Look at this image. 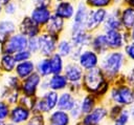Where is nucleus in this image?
Wrapping results in <instances>:
<instances>
[{"label": "nucleus", "instance_id": "nucleus-1", "mask_svg": "<svg viewBox=\"0 0 134 125\" xmlns=\"http://www.w3.org/2000/svg\"><path fill=\"white\" fill-rule=\"evenodd\" d=\"M112 83L108 81L99 67L84 71L82 79V87L86 93L93 95L98 101L108 96Z\"/></svg>", "mask_w": 134, "mask_h": 125}, {"label": "nucleus", "instance_id": "nucleus-2", "mask_svg": "<svg viewBox=\"0 0 134 125\" xmlns=\"http://www.w3.org/2000/svg\"><path fill=\"white\" fill-rule=\"evenodd\" d=\"M126 57L122 50H109L99 58L98 67L106 79L113 83L122 72L126 66Z\"/></svg>", "mask_w": 134, "mask_h": 125}, {"label": "nucleus", "instance_id": "nucleus-3", "mask_svg": "<svg viewBox=\"0 0 134 125\" xmlns=\"http://www.w3.org/2000/svg\"><path fill=\"white\" fill-rule=\"evenodd\" d=\"M107 99L110 104H116L126 108H129L134 104L133 88L126 84L122 74L112 83Z\"/></svg>", "mask_w": 134, "mask_h": 125}, {"label": "nucleus", "instance_id": "nucleus-4", "mask_svg": "<svg viewBox=\"0 0 134 125\" xmlns=\"http://www.w3.org/2000/svg\"><path fill=\"white\" fill-rule=\"evenodd\" d=\"M59 93L52 90H46L43 91V95L40 98H36L35 104L31 108V110L35 113H49L52 110L57 109Z\"/></svg>", "mask_w": 134, "mask_h": 125}, {"label": "nucleus", "instance_id": "nucleus-5", "mask_svg": "<svg viewBox=\"0 0 134 125\" xmlns=\"http://www.w3.org/2000/svg\"><path fill=\"white\" fill-rule=\"evenodd\" d=\"M108 15V9L106 8H89L88 17L86 21V30L94 34L100 29L103 23L105 22Z\"/></svg>", "mask_w": 134, "mask_h": 125}, {"label": "nucleus", "instance_id": "nucleus-6", "mask_svg": "<svg viewBox=\"0 0 134 125\" xmlns=\"http://www.w3.org/2000/svg\"><path fill=\"white\" fill-rule=\"evenodd\" d=\"M88 12L89 8L87 7V5L83 1H80L75 6V12L72 17V23L70 25V34L86 30V21L88 17Z\"/></svg>", "mask_w": 134, "mask_h": 125}, {"label": "nucleus", "instance_id": "nucleus-7", "mask_svg": "<svg viewBox=\"0 0 134 125\" xmlns=\"http://www.w3.org/2000/svg\"><path fill=\"white\" fill-rule=\"evenodd\" d=\"M108 119V106L105 104H97L95 108L81 119L83 125H100Z\"/></svg>", "mask_w": 134, "mask_h": 125}, {"label": "nucleus", "instance_id": "nucleus-8", "mask_svg": "<svg viewBox=\"0 0 134 125\" xmlns=\"http://www.w3.org/2000/svg\"><path fill=\"white\" fill-rule=\"evenodd\" d=\"M120 9L121 6L119 5H113L108 9L107 18L100 27L103 33L109 30H122L120 22Z\"/></svg>", "mask_w": 134, "mask_h": 125}, {"label": "nucleus", "instance_id": "nucleus-9", "mask_svg": "<svg viewBox=\"0 0 134 125\" xmlns=\"http://www.w3.org/2000/svg\"><path fill=\"white\" fill-rule=\"evenodd\" d=\"M59 37L52 36L47 33L40 34L39 36V53L43 58H49L57 51Z\"/></svg>", "mask_w": 134, "mask_h": 125}, {"label": "nucleus", "instance_id": "nucleus-10", "mask_svg": "<svg viewBox=\"0 0 134 125\" xmlns=\"http://www.w3.org/2000/svg\"><path fill=\"white\" fill-rule=\"evenodd\" d=\"M99 56L94 53L91 48H85L82 50V53L80 54L76 63L80 65V67L84 70V71H88L91 70L93 68L98 67L99 64Z\"/></svg>", "mask_w": 134, "mask_h": 125}, {"label": "nucleus", "instance_id": "nucleus-11", "mask_svg": "<svg viewBox=\"0 0 134 125\" xmlns=\"http://www.w3.org/2000/svg\"><path fill=\"white\" fill-rule=\"evenodd\" d=\"M27 41L28 38H26L22 34L14 35L6 39V42L3 46V51L7 55L16 54L18 51L24 50L27 47Z\"/></svg>", "mask_w": 134, "mask_h": 125}, {"label": "nucleus", "instance_id": "nucleus-12", "mask_svg": "<svg viewBox=\"0 0 134 125\" xmlns=\"http://www.w3.org/2000/svg\"><path fill=\"white\" fill-rule=\"evenodd\" d=\"M63 75L67 79L69 85H77V84H82L84 70L80 67V65L76 62L70 61L66 63V65H64Z\"/></svg>", "mask_w": 134, "mask_h": 125}, {"label": "nucleus", "instance_id": "nucleus-13", "mask_svg": "<svg viewBox=\"0 0 134 125\" xmlns=\"http://www.w3.org/2000/svg\"><path fill=\"white\" fill-rule=\"evenodd\" d=\"M74 12H75V6L69 0H63V1L57 2L53 5V9H52V14L63 19L64 21L72 19Z\"/></svg>", "mask_w": 134, "mask_h": 125}, {"label": "nucleus", "instance_id": "nucleus-14", "mask_svg": "<svg viewBox=\"0 0 134 125\" xmlns=\"http://www.w3.org/2000/svg\"><path fill=\"white\" fill-rule=\"evenodd\" d=\"M41 81H42V78L36 71L34 74H31L30 76H28L26 79H24L21 84V88H22L24 96L36 97L37 90L40 88Z\"/></svg>", "mask_w": 134, "mask_h": 125}, {"label": "nucleus", "instance_id": "nucleus-15", "mask_svg": "<svg viewBox=\"0 0 134 125\" xmlns=\"http://www.w3.org/2000/svg\"><path fill=\"white\" fill-rule=\"evenodd\" d=\"M92 35L93 34H91L87 30H82V32H77L74 34H70L69 40L72 43V47L74 49L83 50V49L88 48L90 46Z\"/></svg>", "mask_w": 134, "mask_h": 125}, {"label": "nucleus", "instance_id": "nucleus-16", "mask_svg": "<svg viewBox=\"0 0 134 125\" xmlns=\"http://www.w3.org/2000/svg\"><path fill=\"white\" fill-rule=\"evenodd\" d=\"M89 48H91L99 57H102L106 53H108L109 47H108V43H107L105 33H103L102 30L100 32L98 30V32L94 33L92 35V39H91V43H90Z\"/></svg>", "mask_w": 134, "mask_h": 125}, {"label": "nucleus", "instance_id": "nucleus-17", "mask_svg": "<svg viewBox=\"0 0 134 125\" xmlns=\"http://www.w3.org/2000/svg\"><path fill=\"white\" fill-rule=\"evenodd\" d=\"M52 15V11L47 6H36L30 13V19L39 26H45Z\"/></svg>", "mask_w": 134, "mask_h": 125}, {"label": "nucleus", "instance_id": "nucleus-18", "mask_svg": "<svg viewBox=\"0 0 134 125\" xmlns=\"http://www.w3.org/2000/svg\"><path fill=\"white\" fill-rule=\"evenodd\" d=\"M109 50H122L125 46V40L122 30H109L105 33Z\"/></svg>", "mask_w": 134, "mask_h": 125}, {"label": "nucleus", "instance_id": "nucleus-19", "mask_svg": "<svg viewBox=\"0 0 134 125\" xmlns=\"http://www.w3.org/2000/svg\"><path fill=\"white\" fill-rule=\"evenodd\" d=\"M20 32L26 38L39 37L41 34V26L36 24L30 17H25L20 24Z\"/></svg>", "mask_w": 134, "mask_h": 125}, {"label": "nucleus", "instance_id": "nucleus-20", "mask_svg": "<svg viewBox=\"0 0 134 125\" xmlns=\"http://www.w3.org/2000/svg\"><path fill=\"white\" fill-rule=\"evenodd\" d=\"M47 79V83H48V89L59 92V91H64L66 88H68V81L65 78V76L63 74H59V75H51L50 77L46 78Z\"/></svg>", "mask_w": 134, "mask_h": 125}, {"label": "nucleus", "instance_id": "nucleus-21", "mask_svg": "<svg viewBox=\"0 0 134 125\" xmlns=\"http://www.w3.org/2000/svg\"><path fill=\"white\" fill-rule=\"evenodd\" d=\"M120 22L122 30L130 32L134 28V7L128 5H121L120 9Z\"/></svg>", "mask_w": 134, "mask_h": 125}, {"label": "nucleus", "instance_id": "nucleus-22", "mask_svg": "<svg viewBox=\"0 0 134 125\" xmlns=\"http://www.w3.org/2000/svg\"><path fill=\"white\" fill-rule=\"evenodd\" d=\"M47 122L48 125H70L71 118L67 111L54 109L49 112Z\"/></svg>", "mask_w": 134, "mask_h": 125}, {"label": "nucleus", "instance_id": "nucleus-23", "mask_svg": "<svg viewBox=\"0 0 134 125\" xmlns=\"http://www.w3.org/2000/svg\"><path fill=\"white\" fill-rule=\"evenodd\" d=\"M75 101H76V98L74 97L73 93H71L70 91H65L64 90V91H62L59 95L57 109H60V110L69 112L70 109L73 107Z\"/></svg>", "mask_w": 134, "mask_h": 125}, {"label": "nucleus", "instance_id": "nucleus-24", "mask_svg": "<svg viewBox=\"0 0 134 125\" xmlns=\"http://www.w3.org/2000/svg\"><path fill=\"white\" fill-rule=\"evenodd\" d=\"M64 26H65V21L52 14L49 21L45 25V33L59 37V35L63 32Z\"/></svg>", "mask_w": 134, "mask_h": 125}, {"label": "nucleus", "instance_id": "nucleus-25", "mask_svg": "<svg viewBox=\"0 0 134 125\" xmlns=\"http://www.w3.org/2000/svg\"><path fill=\"white\" fill-rule=\"evenodd\" d=\"M30 112H31L30 109L23 105L16 106L15 108H13L10 112V120L13 123H16V124L27 122L28 119L30 118Z\"/></svg>", "mask_w": 134, "mask_h": 125}, {"label": "nucleus", "instance_id": "nucleus-26", "mask_svg": "<svg viewBox=\"0 0 134 125\" xmlns=\"http://www.w3.org/2000/svg\"><path fill=\"white\" fill-rule=\"evenodd\" d=\"M79 103H80V107H81V111H82V114L85 116L87 113H89L90 111H92L95 106L98 104V100L91 93H86L85 96H83L80 100H79Z\"/></svg>", "mask_w": 134, "mask_h": 125}, {"label": "nucleus", "instance_id": "nucleus-27", "mask_svg": "<svg viewBox=\"0 0 134 125\" xmlns=\"http://www.w3.org/2000/svg\"><path fill=\"white\" fill-rule=\"evenodd\" d=\"M35 71H36V64L30 60L20 62L16 66V72H17L18 77L20 79H23V80L26 79L31 74H34Z\"/></svg>", "mask_w": 134, "mask_h": 125}, {"label": "nucleus", "instance_id": "nucleus-28", "mask_svg": "<svg viewBox=\"0 0 134 125\" xmlns=\"http://www.w3.org/2000/svg\"><path fill=\"white\" fill-rule=\"evenodd\" d=\"M36 72L42 78L46 79L52 75L51 72V66L48 58H42L37 64H36Z\"/></svg>", "mask_w": 134, "mask_h": 125}, {"label": "nucleus", "instance_id": "nucleus-29", "mask_svg": "<svg viewBox=\"0 0 134 125\" xmlns=\"http://www.w3.org/2000/svg\"><path fill=\"white\" fill-rule=\"evenodd\" d=\"M72 43L68 39H61L58 41L57 45V54L62 58H69L72 53Z\"/></svg>", "mask_w": 134, "mask_h": 125}, {"label": "nucleus", "instance_id": "nucleus-30", "mask_svg": "<svg viewBox=\"0 0 134 125\" xmlns=\"http://www.w3.org/2000/svg\"><path fill=\"white\" fill-rule=\"evenodd\" d=\"M48 59H49V62H50L52 75L63 74V69H64V65H65L63 58H62L60 55H58L57 53H54V54L51 55Z\"/></svg>", "mask_w": 134, "mask_h": 125}, {"label": "nucleus", "instance_id": "nucleus-31", "mask_svg": "<svg viewBox=\"0 0 134 125\" xmlns=\"http://www.w3.org/2000/svg\"><path fill=\"white\" fill-rule=\"evenodd\" d=\"M15 24L9 21V20H5V21H0V41L3 42L5 41L8 36L15 30Z\"/></svg>", "mask_w": 134, "mask_h": 125}, {"label": "nucleus", "instance_id": "nucleus-32", "mask_svg": "<svg viewBox=\"0 0 134 125\" xmlns=\"http://www.w3.org/2000/svg\"><path fill=\"white\" fill-rule=\"evenodd\" d=\"M84 3L87 5L88 8H106L109 9L111 6L114 5L113 0H85Z\"/></svg>", "mask_w": 134, "mask_h": 125}, {"label": "nucleus", "instance_id": "nucleus-33", "mask_svg": "<svg viewBox=\"0 0 134 125\" xmlns=\"http://www.w3.org/2000/svg\"><path fill=\"white\" fill-rule=\"evenodd\" d=\"M15 64L16 61L14 59V57L12 55H3L1 58V67L5 70V71H12L15 68Z\"/></svg>", "mask_w": 134, "mask_h": 125}, {"label": "nucleus", "instance_id": "nucleus-34", "mask_svg": "<svg viewBox=\"0 0 134 125\" xmlns=\"http://www.w3.org/2000/svg\"><path fill=\"white\" fill-rule=\"evenodd\" d=\"M122 108H125V107H121V106L116 105V104H109V106H108V120H110L113 123L116 120V118L118 117V114L120 113V111L122 110Z\"/></svg>", "mask_w": 134, "mask_h": 125}, {"label": "nucleus", "instance_id": "nucleus-35", "mask_svg": "<svg viewBox=\"0 0 134 125\" xmlns=\"http://www.w3.org/2000/svg\"><path fill=\"white\" fill-rule=\"evenodd\" d=\"M114 122L122 124V125H128L131 122V114H130L129 108H126V107L122 108V110L120 111V113L118 114V117L116 118V120Z\"/></svg>", "mask_w": 134, "mask_h": 125}, {"label": "nucleus", "instance_id": "nucleus-36", "mask_svg": "<svg viewBox=\"0 0 134 125\" xmlns=\"http://www.w3.org/2000/svg\"><path fill=\"white\" fill-rule=\"evenodd\" d=\"M71 120H74V121H81L83 114H82V111H81V107H80V103H79V99H76L73 107L70 109V111L68 112Z\"/></svg>", "mask_w": 134, "mask_h": 125}, {"label": "nucleus", "instance_id": "nucleus-37", "mask_svg": "<svg viewBox=\"0 0 134 125\" xmlns=\"http://www.w3.org/2000/svg\"><path fill=\"white\" fill-rule=\"evenodd\" d=\"M122 53L127 60L134 62V41H130L129 43H127L122 48Z\"/></svg>", "mask_w": 134, "mask_h": 125}, {"label": "nucleus", "instance_id": "nucleus-38", "mask_svg": "<svg viewBox=\"0 0 134 125\" xmlns=\"http://www.w3.org/2000/svg\"><path fill=\"white\" fill-rule=\"evenodd\" d=\"M26 49H27L30 54L39 53V37L28 38V41H27V47H26Z\"/></svg>", "mask_w": 134, "mask_h": 125}, {"label": "nucleus", "instance_id": "nucleus-39", "mask_svg": "<svg viewBox=\"0 0 134 125\" xmlns=\"http://www.w3.org/2000/svg\"><path fill=\"white\" fill-rule=\"evenodd\" d=\"M25 125H45V118L41 113H34V116L28 119Z\"/></svg>", "mask_w": 134, "mask_h": 125}, {"label": "nucleus", "instance_id": "nucleus-40", "mask_svg": "<svg viewBox=\"0 0 134 125\" xmlns=\"http://www.w3.org/2000/svg\"><path fill=\"white\" fill-rule=\"evenodd\" d=\"M30 56H31V54L27 49H24V50L16 53L15 56H14V59H15L16 63H20V62H24V61L29 60Z\"/></svg>", "mask_w": 134, "mask_h": 125}, {"label": "nucleus", "instance_id": "nucleus-41", "mask_svg": "<svg viewBox=\"0 0 134 125\" xmlns=\"http://www.w3.org/2000/svg\"><path fill=\"white\" fill-rule=\"evenodd\" d=\"M122 76H124V79H125V82L126 84H128L129 86H131L132 88L134 87V67L126 70L122 72Z\"/></svg>", "mask_w": 134, "mask_h": 125}, {"label": "nucleus", "instance_id": "nucleus-42", "mask_svg": "<svg viewBox=\"0 0 134 125\" xmlns=\"http://www.w3.org/2000/svg\"><path fill=\"white\" fill-rule=\"evenodd\" d=\"M8 105L4 102H0V120L3 121L8 116Z\"/></svg>", "mask_w": 134, "mask_h": 125}, {"label": "nucleus", "instance_id": "nucleus-43", "mask_svg": "<svg viewBox=\"0 0 134 125\" xmlns=\"http://www.w3.org/2000/svg\"><path fill=\"white\" fill-rule=\"evenodd\" d=\"M8 85L14 88V89H18V87L20 86V82L18 80V78L16 77H9L8 78Z\"/></svg>", "mask_w": 134, "mask_h": 125}, {"label": "nucleus", "instance_id": "nucleus-44", "mask_svg": "<svg viewBox=\"0 0 134 125\" xmlns=\"http://www.w3.org/2000/svg\"><path fill=\"white\" fill-rule=\"evenodd\" d=\"M5 13L6 14H8V15H12V14H14L15 12H16V9H17V6L13 3V2H8L7 4H5Z\"/></svg>", "mask_w": 134, "mask_h": 125}, {"label": "nucleus", "instance_id": "nucleus-45", "mask_svg": "<svg viewBox=\"0 0 134 125\" xmlns=\"http://www.w3.org/2000/svg\"><path fill=\"white\" fill-rule=\"evenodd\" d=\"M52 0H35L36 6H47L49 7Z\"/></svg>", "mask_w": 134, "mask_h": 125}, {"label": "nucleus", "instance_id": "nucleus-46", "mask_svg": "<svg viewBox=\"0 0 134 125\" xmlns=\"http://www.w3.org/2000/svg\"><path fill=\"white\" fill-rule=\"evenodd\" d=\"M124 5H128V6L134 7V0H125L124 1Z\"/></svg>", "mask_w": 134, "mask_h": 125}, {"label": "nucleus", "instance_id": "nucleus-47", "mask_svg": "<svg viewBox=\"0 0 134 125\" xmlns=\"http://www.w3.org/2000/svg\"><path fill=\"white\" fill-rule=\"evenodd\" d=\"M129 110H130V114H131V121H134V104L129 107Z\"/></svg>", "mask_w": 134, "mask_h": 125}, {"label": "nucleus", "instance_id": "nucleus-48", "mask_svg": "<svg viewBox=\"0 0 134 125\" xmlns=\"http://www.w3.org/2000/svg\"><path fill=\"white\" fill-rule=\"evenodd\" d=\"M114 1V5H119V6H121V5H124V1L125 0H113Z\"/></svg>", "mask_w": 134, "mask_h": 125}, {"label": "nucleus", "instance_id": "nucleus-49", "mask_svg": "<svg viewBox=\"0 0 134 125\" xmlns=\"http://www.w3.org/2000/svg\"><path fill=\"white\" fill-rule=\"evenodd\" d=\"M129 33H130V39H131V41H134V28L131 29Z\"/></svg>", "mask_w": 134, "mask_h": 125}, {"label": "nucleus", "instance_id": "nucleus-50", "mask_svg": "<svg viewBox=\"0 0 134 125\" xmlns=\"http://www.w3.org/2000/svg\"><path fill=\"white\" fill-rule=\"evenodd\" d=\"M0 2H1V4H7L9 2V0H0Z\"/></svg>", "mask_w": 134, "mask_h": 125}, {"label": "nucleus", "instance_id": "nucleus-51", "mask_svg": "<svg viewBox=\"0 0 134 125\" xmlns=\"http://www.w3.org/2000/svg\"><path fill=\"white\" fill-rule=\"evenodd\" d=\"M112 125H122V124H119V123H115V122H113V123H112Z\"/></svg>", "mask_w": 134, "mask_h": 125}, {"label": "nucleus", "instance_id": "nucleus-52", "mask_svg": "<svg viewBox=\"0 0 134 125\" xmlns=\"http://www.w3.org/2000/svg\"><path fill=\"white\" fill-rule=\"evenodd\" d=\"M1 7H2V4H1V2H0V12H1Z\"/></svg>", "mask_w": 134, "mask_h": 125}, {"label": "nucleus", "instance_id": "nucleus-53", "mask_svg": "<svg viewBox=\"0 0 134 125\" xmlns=\"http://www.w3.org/2000/svg\"><path fill=\"white\" fill-rule=\"evenodd\" d=\"M57 2H60V1H63V0H55Z\"/></svg>", "mask_w": 134, "mask_h": 125}, {"label": "nucleus", "instance_id": "nucleus-54", "mask_svg": "<svg viewBox=\"0 0 134 125\" xmlns=\"http://www.w3.org/2000/svg\"><path fill=\"white\" fill-rule=\"evenodd\" d=\"M69 1H79V0H69Z\"/></svg>", "mask_w": 134, "mask_h": 125}, {"label": "nucleus", "instance_id": "nucleus-55", "mask_svg": "<svg viewBox=\"0 0 134 125\" xmlns=\"http://www.w3.org/2000/svg\"><path fill=\"white\" fill-rule=\"evenodd\" d=\"M8 125H14V124H8Z\"/></svg>", "mask_w": 134, "mask_h": 125}, {"label": "nucleus", "instance_id": "nucleus-56", "mask_svg": "<svg viewBox=\"0 0 134 125\" xmlns=\"http://www.w3.org/2000/svg\"><path fill=\"white\" fill-rule=\"evenodd\" d=\"M133 91H134V87H133Z\"/></svg>", "mask_w": 134, "mask_h": 125}]
</instances>
